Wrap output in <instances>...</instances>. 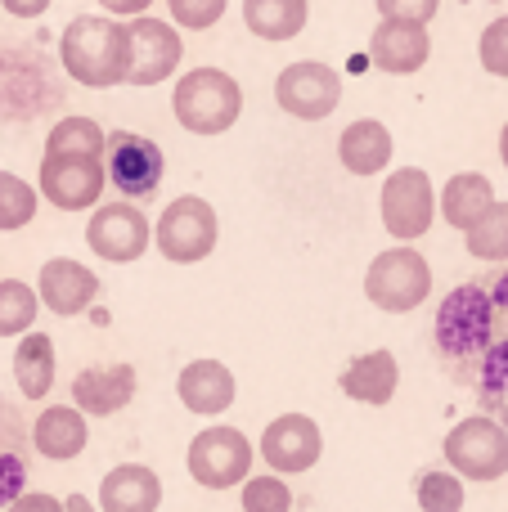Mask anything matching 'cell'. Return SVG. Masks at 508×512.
<instances>
[{"mask_svg": "<svg viewBox=\"0 0 508 512\" xmlns=\"http://www.w3.org/2000/svg\"><path fill=\"white\" fill-rule=\"evenodd\" d=\"M126 59H131V41H126V27L117 18L77 14L59 36L63 72L86 90L126 86Z\"/></svg>", "mask_w": 508, "mask_h": 512, "instance_id": "6da1fadb", "label": "cell"}, {"mask_svg": "<svg viewBox=\"0 0 508 512\" xmlns=\"http://www.w3.org/2000/svg\"><path fill=\"white\" fill-rule=\"evenodd\" d=\"M171 113L189 135H225L243 113V86L221 68H189L171 90Z\"/></svg>", "mask_w": 508, "mask_h": 512, "instance_id": "7a4b0ae2", "label": "cell"}, {"mask_svg": "<svg viewBox=\"0 0 508 512\" xmlns=\"http://www.w3.org/2000/svg\"><path fill=\"white\" fill-rule=\"evenodd\" d=\"M486 333H491V292L486 283H459L437 310V324H432V337H437V351L446 355L450 364L468 369L473 378L477 360L486 351Z\"/></svg>", "mask_w": 508, "mask_h": 512, "instance_id": "3957f363", "label": "cell"}, {"mask_svg": "<svg viewBox=\"0 0 508 512\" xmlns=\"http://www.w3.org/2000/svg\"><path fill=\"white\" fill-rule=\"evenodd\" d=\"M365 297L374 301L383 315H410L432 297V265L428 256L410 243L378 252L365 270Z\"/></svg>", "mask_w": 508, "mask_h": 512, "instance_id": "277c9868", "label": "cell"}, {"mask_svg": "<svg viewBox=\"0 0 508 512\" xmlns=\"http://www.w3.org/2000/svg\"><path fill=\"white\" fill-rule=\"evenodd\" d=\"M441 454L455 477L491 486V481L508 477V427L495 423L491 414H468L446 432Z\"/></svg>", "mask_w": 508, "mask_h": 512, "instance_id": "5b68a950", "label": "cell"}, {"mask_svg": "<svg viewBox=\"0 0 508 512\" xmlns=\"http://www.w3.org/2000/svg\"><path fill=\"white\" fill-rule=\"evenodd\" d=\"M221 243V216L207 198L180 194L162 207L158 225H153V248L167 256L171 265H198L216 252Z\"/></svg>", "mask_w": 508, "mask_h": 512, "instance_id": "8992f818", "label": "cell"}, {"mask_svg": "<svg viewBox=\"0 0 508 512\" xmlns=\"http://www.w3.org/2000/svg\"><path fill=\"white\" fill-rule=\"evenodd\" d=\"M252 459H257V445L230 423H212L189 441L185 450V468L189 477L203 490H234L252 477Z\"/></svg>", "mask_w": 508, "mask_h": 512, "instance_id": "52a82bcc", "label": "cell"}, {"mask_svg": "<svg viewBox=\"0 0 508 512\" xmlns=\"http://www.w3.org/2000/svg\"><path fill=\"white\" fill-rule=\"evenodd\" d=\"M378 212H383V230L396 243H414L432 230L437 221V185L423 167H401L383 180L378 194Z\"/></svg>", "mask_w": 508, "mask_h": 512, "instance_id": "ba28073f", "label": "cell"}, {"mask_svg": "<svg viewBox=\"0 0 508 512\" xmlns=\"http://www.w3.org/2000/svg\"><path fill=\"white\" fill-rule=\"evenodd\" d=\"M104 158L90 153H41V176H36V194L59 212H90L104 203Z\"/></svg>", "mask_w": 508, "mask_h": 512, "instance_id": "9c48e42d", "label": "cell"}, {"mask_svg": "<svg viewBox=\"0 0 508 512\" xmlns=\"http://www.w3.org/2000/svg\"><path fill=\"white\" fill-rule=\"evenodd\" d=\"M104 176L122 198H153L167 176V158H162L158 140L135 131H113L104 140Z\"/></svg>", "mask_w": 508, "mask_h": 512, "instance_id": "30bf717a", "label": "cell"}, {"mask_svg": "<svg viewBox=\"0 0 508 512\" xmlns=\"http://www.w3.org/2000/svg\"><path fill=\"white\" fill-rule=\"evenodd\" d=\"M149 216L131 203V198H117V203H99L90 207V225H86V248L108 265H131L149 252Z\"/></svg>", "mask_w": 508, "mask_h": 512, "instance_id": "8fae6325", "label": "cell"}, {"mask_svg": "<svg viewBox=\"0 0 508 512\" xmlns=\"http://www.w3.org/2000/svg\"><path fill=\"white\" fill-rule=\"evenodd\" d=\"M275 104L297 122H324L342 104V72L320 59L288 63L275 77Z\"/></svg>", "mask_w": 508, "mask_h": 512, "instance_id": "7c38bea8", "label": "cell"}, {"mask_svg": "<svg viewBox=\"0 0 508 512\" xmlns=\"http://www.w3.org/2000/svg\"><path fill=\"white\" fill-rule=\"evenodd\" d=\"M126 41H131V59H126V86H162L176 77L180 59H185V41L171 23L153 14H140L126 23Z\"/></svg>", "mask_w": 508, "mask_h": 512, "instance_id": "4fadbf2b", "label": "cell"}, {"mask_svg": "<svg viewBox=\"0 0 508 512\" xmlns=\"http://www.w3.org/2000/svg\"><path fill=\"white\" fill-rule=\"evenodd\" d=\"M257 454L279 477H302V472H311L315 463H320L324 432L311 414H279V418H270L266 432H261Z\"/></svg>", "mask_w": 508, "mask_h": 512, "instance_id": "5bb4252c", "label": "cell"}, {"mask_svg": "<svg viewBox=\"0 0 508 512\" xmlns=\"http://www.w3.org/2000/svg\"><path fill=\"white\" fill-rule=\"evenodd\" d=\"M32 288H36V297H41V306L50 310V315L77 319L95 306L99 274L90 270V265L72 261V256H50V261L41 265V274H36Z\"/></svg>", "mask_w": 508, "mask_h": 512, "instance_id": "9a60e30c", "label": "cell"}, {"mask_svg": "<svg viewBox=\"0 0 508 512\" xmlns=\"http://www.w3.org/2000/svg\"><path fill=\"white\" fill-rule=\"evenodd\" d=\"M432 59V36L428 23H410V18H383L369 36V63L392 77H410Z\"/></svg>", "mask_w": 508, "mask_h": 512, "instance_id": "2e32d148", "label": "cell"}, {"mask_svg": "<svg viewBox=\"0 0 508 512\" xmlns=\"http://www.w3.org/2000/svg\"><path fill=\"white\" fill-rule=\"evenodd\" d=\"M135 387L140 378L131 364H90L72 378V405L86 418H113L135 400Z\"/></svg>", "mask_w": 508, "mask_h": 512, "instance_id": "e0dca14e", "label": "cell"}, {"mask_svg": "<svg viewBox=\"0 0 508 512\" xmlns=\"http://www.w3.org/2000/svg\"><path fill=\"white\" fill-rule=\"evenodd\" d=\"M176 396L189 414L221 418L234 405V396H239V382H234L230 364H221V360H189L176 373Z\"/></svg>", "mask_w": 508, "mask_h": 512, "instance_id": "ac0fdd59", "label": "cell"}, {"mask_svg": "<svg viewBox=\"0 0 508 512\" xmlns=\"http://www.w3.org/2000/svg\"><path fill=\"white\" fill-rule=\"evenodd\" d=\"M32 445L41 459L50 463H68V459H81L90 445V423L77 405H45L32 423Z\"/></svg>", "mask_w": 508, "mask_h": 512, "instance_id": "d6986e66", "label": "cell"}, {"mask_svg": "<svg viewBox=\"0 0 508 512\" xmlns=\"http://www.w3.org/2000/svg\"><path fill=\"white\" fill-rule=\"evenodd\" d=\"M99 512H158L162 508V477L144 463H117L99 481Z\"/></svg>", "mask_w": 508, "mask_h": 512, "instance_id": "ffe728a7", "label": "cell"}, {"mask_svg": "<svg viewBox=\"0 0 508 512\" xmlns=\"http://www.w3.org/2000/svg\"><path fill=\"white\" fill-rule=\"evenodd\" d=\"M338 387H342V396L356 400V405L383 409V405H392L396 400V387H401V364H396L392 351H365V355H356V360L342 369Z\"/></svg>", "mask_w": 508, "mask_h": 512, "instance_id": "44dd1931", "label": "cell"}, {"mask_svg": "<svg viewBox=\"0 0 508 512\" xmlns=\"http://www.w3.org/2000/svg\"><path fill=\"white\" fill-rule=\"evenodd\" d=\"M392 131H387L378 117H360L347 131L338 135V162L351 171V176H383L392 167Z\"/></svg>", "mask_w": 508, "mask_h": 512, "instance_id": "7402d4cb", "label": "cell"}, {"mask_svg": "<svg viewBox=\"0 0 508 512\" xmlns=\"http://www.w3.org/2000/svg\"><path fill=\"white\" fill-rule=\"evenodd\" d=\"M486 292H491V333L473 378L486 391H508V265L495 279H486Z\"/></svg>", "mask_w": 508, "mask_h": 512, "instance_id": "603a6c76", "label": "cell"}, {"mask_svg": "<svg viewBox=\"0 0 508 512\" xmlns=\"http://www.w3.org/2000/svg\"><path fill=\"white\" fill-rule=\"evenodd\" d=\"M54 373H59V351H54L50 333L27 328L14 346V382H18V391H23V400L41 405L54 391Z\"/></svg>", "mask_w": 508, "mask_h": 512, "instance_id": "cb8c5ba5", "label": "cell"}, {"mask_svg": "<svg viewBox=\"0 0 508 512\" xmlns=\"http://www.w3.org/2000/svg\"><path fill=\"white\" fill-rule=\"evenodd\" d=\"M491 203H495V185H491V176H482V171H459V176H450L437 194L441 221L455 225V230H468Z\"/></svg>", "mask_w": 508, "mask_h": 512, "instance_id": "d4e9b609", "label": "cell"}, {"mask_svg": "<svg viewBox=\"0 0 508 512\" xmlns=\"http://www.w3.org/2000/svg\"><path fill=\"white\" fill-rule=\"evenodd\" d=\"M311 18V0H243V23L261 41H293Z\"/></svg>", "mask_w": 508, "mask_h": 512, "instance_id": "484cf974", "label": "cell"}, {"mask_svg": "<svg viewBox=\"0 0 508 512\" xmlns=\"http://www.w3.org/2000/svg\"><path fill=\"white\" fill-rule=\"evenodd\" d=\"M464 248L473 261L486 265H508V203L495 198L482 216L464 230Z\"/></svg>", "mask_w": 508, "mask_h": 512, "instance_id": "4316f807", "label": "cell"}, {"mask_svg": "<svg viewBox=\"0 0 508 512\" xmlns=\"http://www.w3.org/2000/svg\"><path fill=\"white\" fill-rule=\"evenodd\" d=\"M104 140L108 131L95 117H63L45 135V153H90V158H104Z\"/></svg>", "mask_w": 508, "mask_h": 512, "instance_id": "83f0119b", "label": "cell"}, {"mask_svg": "<svg viewBox=\"0 0 508 512\" xmlns=\"http://www.w3.org/2000/svg\"><path fill=\"white\" fill-rule=\"evenodd\" d=\"M41 315V297L23 279H0V337H23Z\"/></svg>", "mask_w": 508, "mask_h": 512, "instance_id": "f1b7e54d", "label": "cell"}, {"mask_svg": "<svg viewBox=\"0 0 508 512\" xmlns=\"http://www.w3.org/2000/svg\"><path fill=\"white\" fill-rule=\"evenodd\" d=\"M36 207H41L36 185H27L14 171H0V234H14L23 225H32Z\"/></svg>", "mask_w": 508, "mask_h": 512, "instance_id": "f546056e", "label": "cell"}, {"mask_svg": "<svg viewBox=\"0 0 508 512\" xmlns=\"http://www.w3.org/2000/svg\"><path fill=\"white\" fill-rule=\"evenodd\" d=\"M414 495H419L423 512H464L468 490H464V477H455L450 468H432L419 477V490H414Z\"/></svg>", "mask_w": 508, "mask_h": 512, "instance_id": "4dcf8cb0", "label": "cell"}, {"mask_svg": "<svg viewBox=\"0 0 508 512\" xmlns=\"http://www.w3.org/2000/svg\"><path fill=\"white\" fill-rule=\"evenodd\" d=\"M243 512H293V486L279 472H257L239 486Z\"/></svg>", "mask_w": 508, "mask_h": 512, "instance_id": "1f68e13d", "label": "cell"}, {"mask_svg": "<svg viewBox=\"0 0 508 512\" xmlns=\"http://www.w3.org/2000/svg\"><path fill=\"white\" fill-rule=\"evenodd\" d=\"M167 5L176 27H185V32H207L225 18V0H167Z\"/></svg>", "mask_w": 508, "mask_h": 512, "instance_id": "d6a6232c", "label": "cell"}, {"mask_svg": "<svg viewBox=\"0 0 508 512\" xmlns=\"http://www.w3.org/2000/svg\"><path fill=\"white\" fill-rule=\"evenodd\" d=\"M477 54H482V68L491 77L508 81V14H500L495 23H486L482 41H477Z\"/></svg>", "mask_w": 508, "mask_h": 512, "instance_id": "836d02e7", "label": "cell"}, {"mask_svg": "<svg viewBox=\"0 0 508 512\" xmlns=\"http://www.w3.org/2000/svg\"><path fill=\"white\" fill-rule=\"evenodd\" d=\"M383 18H410V23H432L441 0H374Z\"/></svg>", "mask_w": 508, "mask_h": 512, "instance_id": "e575fe53", "label": "cell"}, {"mask_svg": "<svg viewBox=\"0 0 508 512\" xmlns=\"http://www.w3.org/2000/svg\"><path fill=\"white\" fill-rule=\"evenodd\" d=\"M27 490V468L18 454H0V508H9Z\"/></svg>", "mask_w": 508, "mask_h": 512, "instance_id": "d590c367", "label": "cell"}, {"mask_svg": "<svg viewBox=\"0 0 508 512\" xmlns=\"http://www.w3.org/2000/svg\"><path fill=\"white\" fill-rule=\"evenodd\" d=\"M5 512H63L59 495H45V490H23Z\"/></svg>", "mask_w": 508, "mask_h": 512, "instance_id": "8d00e7d4", "label": "cell"}, {"mask_svg": "<svg viewBox=\"0 0 508 512\" xmlns=\"http://www.w3.org/2000/svg\"><path fill=\"white\" fill-rule=\"evenodd\" d=\"M50 5H54V0H0V9H5V14H14V18H41Z\"/></svg>", "mask_w": 508, "mask_h": 512, "instance_id": "74e56055", "label": "cell"}, {"mask_svg": "<svg viewBox=\"0 0 508 512\" xmlns=\"http://www.w3.org/2000/svg\"><path fill=\"white\" fill-rule=\"evenodd\" d=\"M99 5H104L113 18H140V14H149L153 0H99Z\"/></svg>", "mask_w": 508, "mask_h": 512, "instance_id": "f35d334b", "label": "cell"}, {"mask_svg": "<svg viewBox=\"0 0 508 512\" xmlns=\"http://www.w3.org/2000/svg\"><path fill=\"white\" fill-rule=\"evenodd\" d=\"M63 512H99L95 499H86V495H68L63 499Z\"/></svg>", "mask_w": 508, "mask_h": 512, "instance_id": "ab89813d", "label": "cell"}, {"mask_svg": "<svg viewBox=\"0 0 508 512\" xmlns=\"http://www.w3.org/2000/svg\"><path fill=\"white\" fill-rule=\"evenodd\" d=\"M500 162L508 167V122H504V131H500Z\"/></svg>", "mask_w": 508, "mask_h": 512, "instance_id": "60d3db41", "label": "cell"}, {"mask_svg": "<svg viewBox=\"0 0 508 512\" xmlns=\"http://www.w3.org/2000/svg\"><path fill=\"white\" fill-rule=\"evenodd\" d=\"M464 5H468V0H464Z\"/></svg>", "mask_w": 508, "mask_h": 512, "instance_id": "b9f144b4", "label": "cell"}]
</instances>
